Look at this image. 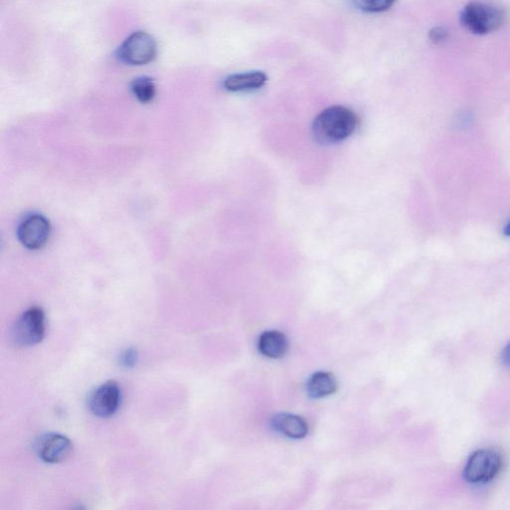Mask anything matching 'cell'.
Wrapping results in <instances>:
<instances>
[{"label":"cell","instance_id":"cell-3","mask_svg":"<svg viewBox=\"0 0 510 510\" xmlns=\"http://www.w3.org/2000/svg\"><path fill=\"white\" fill-rule=\"evenodd\" d=\"M16 346L30 347L43 341L45 336V314L38 306L30 307L16 320L12 328Z\"/></svg>","mask_w":510,"mask_h":510},{"label":"cell","instance_id":"cell-14","mask_svg":"<svg viewBox=\"0 0 510 510\" xmlns=\"http://www.w3.org/2000/svg\"><path fill=\"white\" fill-rule=\"evenodd\" d=\"M350 2L363 12L380 13L390 10L398 0H350Z\"/></svg>","mask_w":510,"mask_h":510},{"label":"cell","instance_id":"cell-17","mask_svg":"<svg viewBox=\"0 0 510 510\" xmlns=\"http://www.w3.org/2000/svg\"><path fill=\"white\" fill-rule=\"evenodd\" d=\"M503 361L506 364V365H510V344L507 345L503 353Z\"/></svg>","mask_w":510,"mask_h":510},{"label":"cell","instance_id":"cell-5","mask_svg":"<svg viewBox=\"0 0 510 510\" xmlns=\"http://www.w3.org/2000/svg\"><path fill=\"white\" fill-rule=\"evenodd\" d=\"M157 55V43L147 32H135L129 35L118 51L121 61L141 67L155 59Z\"/></svg>","mask_w":510,"mask_h":510},{"label":"cell","instance_id":"cell-15","mask_svg":"<svg viewBox=\"0 0 510 510\" xmlns=\"http://www.w3.org/2000/svg\"><path fill=\"white\" fill-rule=\"evenodd\" d=\"M139 358V354L135 348H128L122 354L120 355V365L124 368H133Z\"/></svg>","mask_w":510,"mask_h":510},{"label":"cell","instance_id":"cell-11","mask_svg":"<svg viewBox=\"0 0 510 510\" xmlns=\"http://www.w3.org/2000/svg\"><path fill=\"white\" fill-rule=\"evenodd\" d=\"M288 349L286 336L277 330L266 331L259 337L258 350L265 357L279 359L286 355Z\"/></svg>","mask_w":510,"mask_h":510},{"label":"cell","instance_id":"cell-12","mask_svg":"<svg viewBox=\"0 0 510 510\" xmlns=\"http://www.w3.org/2000/svg\"><path fill=\"white\" fill-rule=\"evenodd\" d=\"M337 388V380L329 372H318L307 382V393L315 399L334 394Z\"/></svg>","mask_w":510,"mask_h":510},{"label":"cell","instance_id":"cell-16","mask_svg":"<svg viewBox=\"0 0 510 510\" xmlns=\"http://www.w3.org/2000/svg\"><path fill=\"white\" fill-rule=\"evenodd\" d=\"M448 37H449V32L443 27H435L430 31L431 42L435 44H441L446 42Z\"/></svg>","mask_w":510,"mask_h":510},{"label":"cell","instance_id":"cell-18","mask_svg":"<svg viewBox=\"0 0 510 510\" xmlns=\"http://www.w3.org/2000/svg\"><path fill=\"white\" fill-rule=\"evenodd\" d=\"M504 232L506 237H510V222L506 224Z\"/></svg>","mask_w":510,"mask_h":510},{"label":"cell","instance_id":"cell-13","mask_svg":"<svg viewBox=\"0 0 510 510\" xmlns=\"http://www.w3.org/2000/svg\"><path fill=\"white\" fill-rule=\"evenodd\" d=\"M131 89L137 100L142 104L150 103L155 98L156 86L151 78L140 77L135 79Z\"/></svg>","mask_w":510,"mask_h":510},{"label":"cell","instance_id":"cell-1","mask_svg":"<svg viewBox=\"0 0 510 510\" xmlns=\"http://www.w3.org/2000/svg\"><path fill=\"white\" fill-rule=\"evenodd\" d=\"M358 117L349 108L332 106L320 113L313 123L318 141L335 144L349 137L358 126Z\"/></svg>","mask_w":510,"mask_h":510},{"label":"cell","instance_id":"cell-4","mask_svg":"<svg viewBox=\"0 0 510 510\" xmlns=\"http://www.w3.org/2000/svg\"><path fill=\"white\" fill-rule=\"evenodd\" d=\"M503 459L492 450H480L469 457L464 468V479L473 484L487 483L499 474Z\"/></svg>","mask_w":510,"mask_h":510},{"label":"cell","instance_id":"cell-6","mask_svg":"<svg viewBox=\"0 0 510 510\" xmlns=\"http://www.w3.org/2000/svg\"><path fill=\"white\" fill-rule=\"evenodd\" d=\"M51 225L43 215H31L21 222L18 238L23 247L30 250L43 248L50 240Z\"/></svg>","mask_w":510,"mask_h":510},{"label":"cell","instance_id":"cell-7","mask_svg":"<svg viewBox=\"0 0 510 510\" xmlns=\"http://www.w3.org/2000/svg\"><path fill=\"white\" fill-rule=\"evenodd\" d=\"M120 404L121 388L115 381H109L97 388L88 403L93 415L99 418H109L116 414Z\"/></svg>","mask_w":510,"mask_h":510},{"label":"cell","instance_id":"cell-9","mask_svg":"<svg viewBox=\"0 0 510 510\" xmlns=\"http://www.w3.org/2000/svg\"><path fill=\"white\" fill-rule=\"evenodd\" d=\"M266 81L267 76L263 72L252 71L226 77L224 86L230 92H247L261 89L265 85Z\"/></svg>","mask_w":510,"mask_h":510},{"label":"cell","instance_id":"cell-8","mask_svg":"<svg viewBox=\"0 0 510 510\" xmlns=\"http://www.w3.org/2000/svg\"><path fill=\"white\" fill-rule=\"evenodd\" d=\"M71 441L60 434H45L36 443V452L47 464H59L67 460L72 452Z\"/></svg>","mask_w":510,"mask_h":510},{"label":"cell","instance_id":"cell-10","mask_svg":"<svg viewBox=\"0 0 510 510\" xmlns=\"http://www.w3.org/2000/svg\"><path fill=\"white\" fill-rule=\"evenodd\" d=\"M272 426L277 432L289 439H303L309 434V425L302 417L286 412L275 416Z\"/></svg>","mask_w":510,"mask_h":510},{"label":"cell","instance_id":"cell-2","mask_svg":"<svg viewBox=\"0 0 510 510\" xmlns=\"http://www.w3.org/2000/svg\"><path fill=\"white\" fill-rule=\"evenodd\" d=\"M503 8L483 2L467 4L460 13V23L475 35H485L498 30L506 22Z\"/></svg>","mask_w":510,"mask_h":510}]
</instances>
